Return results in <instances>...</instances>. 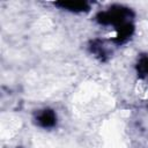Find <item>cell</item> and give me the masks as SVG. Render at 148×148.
Here are the masks:
<instances>
[{"label":"cell","instance_id":"obj_1","mask_svg":"<svg viewBox=\"0 0 148 148\" xmlns=\"http://www.w3.org/2000/svg\"><path fill=\"white\" fill-rule=\"evenodd\" d=\"M133 18V12L124 6H112L106 10L99 12L96 16V20L102 25H112L116 28L131 23Z\"/></svg>","mask_w":148,"mask_h":148},{"label":"cell","instance_id":"obj_2","mask_svg":"<svg viewBox=\"0 0 148 148\" xmlns=\"http://www.w3.org/2000/svg\"><path fill=\"white\" fill-rule=\"evenodd\" d=\"M36 123L43 128H52L57 124V114L51 109H44L36 114Z\"/></svg>","mask_w":148,"mask_h":148},{"label":"cell","instance_id":"obj_3","mask_svg":"<svg viewBox=\"0 0 148 148\" xmlns=\"http://www.w3.org/2000/svg\"><path fill=\"white\" fill-rule=\"evenodd\" d=\"M133 31H134V25L132 22L120 25L116 28V37L112 39V42L116 45H121L131 38V36L133 35Z\"/></svg>","mask_w":148,"mask_h":148},{"label":"cell","instance_id":"obj_4","mask_svg":"<svg viewBox=\"0 0 148 148\" xmlns=\"http://www.w3.org/2000/svg\"><path fill=\"white\" fill-rule=\"evenodd\" d=\"M54 6L61 8V9H66L68 12H73V13H82V12H88L90 9V6L87 1H59L56 2Z\"/></svg>","mask_w":148,"mask_h":148},{"label":"cell","instance_id":"obj_5","mask_svg":"<svg viewBox=\"0 0 148 148\" xmlns=\"http://www.w3.org/2000/svg\"><path fill=\"white\" fill-rule=\"evenodd\" d=\"M90 51L98 58L103 59L105 56H106V50L103 45V43L101 40H94L91 44H90Z\"/></svg>","mask_w":148,"mask_h":148},{"label":"cell","instance_id":"obj_6","mask_svg":"<svg viewBox=\"0 0 148 148\" xmlns=\"http://www.w3.org/2000/svg\"><path fill=\"white\" fill-rule=\"evenodd\" d=\"M136 71L139 77H148V56H145L139 60Z\"/></svg>","mask_w":148,"mask_h":148}]
</instances>
